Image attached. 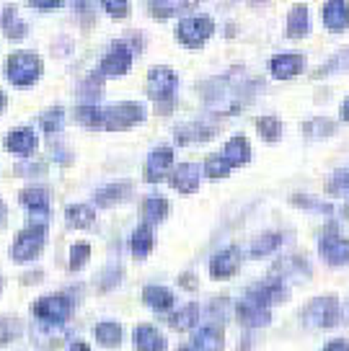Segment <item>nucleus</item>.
I'll return each mask as SVG.
<instances>
[{
    "mask_svg": "<svg viewBox=\"0 0 349 351\" xmlns=\"http://www.w3.org/2000/svg\"><path fill=\"white\" fill-rule=\"evenodd\" d=\"M73 117L80 127H88V130H104L106 127V109H98L93 104H83L73 111Z\"/></svg>",
    "mask_w": 349,
    "mask_h": 351,
    "instance_id": "27",
    "label": "nucleus"
},
{
    "mask_svg": "<svg viewBox=\"0 0 349 351\" xmlns=\"http://www.w3.org/2000/svg\"><path fill=\"white\" fill-rule=\"evenodd\" d=\"M0 29H3L5 36L13 39V42H19V39H23V36L29 34V26L16 16V8H13V5L3 8V13H0Z\"/></svg>",
    "mask_w": 349,
    "mask_h": 351,
    "instance_id": "30",
    "label": "nucleus"
},
{
    "mask_svg": "<svg viewBox=\"0 0 349 351\" xmlns=\"http://www.w3.org/2000/svg\"><path fill=\"white\" fill-rule=\"evenodd\" d=\"M91 258V245L88 243H76L70 245V271H80L86 261Z\"/></svg>",
    "mask_w": 349,
    "mask_h": 351,
    "instance_id": "39",
    "label": "nucleus"
},
{
    "mask_svg": "<svg viewBox=\"0 0 349 351\" xmlns=\"http://www.w3.org/2000/svg\"><path fill=\"white\" fill-rule=\"evenodd\" d=\"M5 75L16 88H32L42 77V60L32 49L11 52V57L5 60Z\"/></svg>",
    "mask_w": 349,
    "mask_h": 351,
    "instance_id": "2",
    "label": "nucleus"
},
{
    "mask_svg": "<svg viewBox=\"0 0 349 351\" xmlns=\"http://www.w3.org/2000/svg\"><path fill=\"white\" fill-rule=\"evenodd\" d=\"M259 90V83L251 80L243 70H230L225 75L212 77L202 86V96L207 104L210 111L230 117V114H238L254 101Z\"/></svg>",
    "mask_w": 349,
    "mask_h": 351,
    "instance_id": "1",
    "label": "nucleus"
},
{
    "mask_svg": "<svg viewBox=\"0 0 349 351\" xmlns=\"http://www.w3.org/2000/svg\"><path fill=\"white\" fill-rule=\"evenodd\" d=\"M256 130L262 134V140L277 143V140L282 137V121L277 119V117H262V119L256 121Z\"/></svg>",
    "mask_w": 349,
    "mask_h": 351,
    "instance_id": "35",
    "label": "nucleus"
},
{
    "mask_svg": "<svg viewBox=\"0 0 349 351\" xmlns=\"http://www.w3.org/2000/svg\"><path fill=\"white\" fill-rule=\"evenodd\" d=\"M228 173H230V163L223 155H207V160H205V176L207 178L220 181V178H225Z\"/></svg>",
    "mask_w": 349,
    "mask_h": 351,
    "instance_id": "36",
    "label": "nucleus"
},
{
    "mask_svg": "<svg viewBox=\"0 0 349 351\" xmlns=\"http://www.w3.org/2000/svg\"><path fill=\"white\" fill-rule=\"evenodd\" d=\"M171 165H174V150L171 147H155L153 153L148 155V163H145V181L148 184L164 181L171 171Z\"/></svg>",
    "mask_w": 349,
    "mask_h": 351,
    "instance_id": "13",
    "label": "nucleus"
},
{
    "mask_svg": "<svg viewBox=\"0 0 349 351\" xmlns=\"http://www.w3.org/2000/svg\"><path fill=\"white\" fill-rule=\"evenodd\" d=\"M63 124H65V111L60 109V106H52V109H47L42 114V130L47 134H57V132L63 130Z\"/></svg>",
    "mask_w": 349,
    "mask_h": 351,
    "instance_id": "37",
    "label": "nucleus"
},
{
    "mask_svg": "<svg viewBox=\"0 0 349 351\" xmlns=\"http://www.w3.org/2000/svg\"><path fill=\"white\" fill-rule=\"evenodd\" d=\"M0 292H3V276H0Z\"/></svg>",
    "mask_w": 349,
    "mask_h": 351,
    "instance_id": "54",
    "label": "nucleus"
},
{
    "mask_svg": "<svg viewBox=\"0 0 349 351\" xmlns=\"http://www.w3.org/2000/svg\"><path fill=\"white\" fill-rule=\"evenodd\" d=\"M19 199H21L23 207L32 212L34 225H47V222H44V219L49 217V194H47V189H42V186L23 189Z\"/></svg>",
    "mask_w": 349,
    "mask_h": 351,
    "instance_id": "12",
    "label": "nucleus"
},
{
    "mask_svg": "<svg viewBox=\"0 0 349 351\" xmlns=\"http://www.w3.org/2000/svg\"><path fill=\"white\" fill-rule=\"evenodd\" d=\"M303 130H306V134H311V137H316V130H321V137H326L328 132H334V124L324 119H313L311 124H306Z\"/></svg>",
    "mask_w": 349,
    "mask_h": 351,
    "instance_id": "44",
    "label": "nucleus"
},
{
    "mask_svg": "<svg viewBox=\"0 0 349 351\" xmlns=\"http://www.w3.org/2000/svg\"><path fill=\"white\" fill-rule=\"evenodd\" d=\"M34 318L44 326H63L73 315V300L67 295H47L39 297L32 307Z\"/></svg>",
    "mask_w": 349,
    "mask_h": 351,
    "instance_id": "3",
    "label": "nucleus"
},
{
    "mask_svg": "<svg viewBox=\"0 0 349 351\" xmlns=\"http://www.w3.org/2000/svg\"><path fill=\"white\" fill-rule=\"evenodd\" d=\"M29 5L36 8V11H55V8H63V3H60V0H32Z\"/></svg>",
    "mask_w": 349,
    "mask_h": 351,
    "instance_id": "46",
    "label": "nucleus"
},
{
    "mask_svg": "<svg viewBox=\"0 0 349 351\" xmlns=\"http://www.w3.org/2000/svg\"><path fill=\"white\" fill-rule=\"evenodd\" d=\"M36 132L32 127H19V130L8 132L5 137V150L16 155H32L36 150Z\"/></svg>",
    "mask_w": 349,
    "mask_h": 351,
    "instance_id": "20",
    "label": "nucleus"
},
{
    "mask_svg": "<svg viewBox=\"0 0 349 351\" xmlns=\"http://www.w3.org/2000/svg\"><path fill=\"white\" fill-rule=\"evenodd\" d=\"M171 186L181 194H194L199 189V165L196 163H181L179 168H174L171 173Z\"/></svg>",
    "mask_w": 349,
    "mask_h": 351,
    "instance_id": "19",
    "label": "nucleus"
},
{
    "mask_svg": "<svg viewBox=\"0 0 349 351\" xmlns=\"http://www.w3.org/2000/svg\"><path fill=\"white\" fill-rule=\"evenodd\" d=\"M181 285H184L186 289H194V287H196L194 274H184V276H181Z\"/></svg>",
    "mask_w": 349,
    "mask_h": 351,
    "instance_id": "50",
    "label": "nucleus"
},
{
    "mask_svg": "<svg viewBox=\"0 0 349 351\" xmlns=\"http://www.w3.org/2000/svg\"><path fill=\"white\" fill-rule=\"evenodd\" d=\"M324 351H349V341L344 339H334V341H328L326 343V349Z\"/></svg>",
    "mask_w": 349,
    "mask_h": 351,
    "instance_id": "47",
    "label": "nucleus"
},
{
    "mask_svg": "<svg viewBox=\"0 0 349 351\" xmlns=\"http://www.w3.org/2000/svg\"><path fill=\"white\" fill-rule=\"evenodd\" d=\"M223 158L230 163V168L246 165L249 160H251V145H249V140H246L243 134H236V137H230L228 145H225Z\"/></svg>",
    "mask_w": 349,
    "mask_h": 351,
    "instance_id": "21",
    "label": "nucleus"
},
{
    "mask_svg": "<svg viewBox=\"0 0 349 351\" xmlns=\"http://www.w3.org/2000/svg\"><path fill=\"white\" fill-rule=\"evenodd\" d=\"M8 225V207H5V202H0V230Z\"/></svg>",
    "mask_w": 349,
    "mask_h": 351,
    "instance_id": "49",
    "label": "nucleus"
},
{
    "mask_svg": "<svg viewBox=\"0 0 349 351\" xmlns=\"http://www.w3.org/2000/svg\"><path fill=\"white\" fill-rule=\"evenodd\" d=\"M67 228H78V230H88L96 225V209L88 204H70L65 209Z\"/></svg>",
    "mask_w": 349,
    "mask_h": 351,
    "instance_id": "25",
    "label": "nucleus"
},
{
    "mask_svg": "<svg viewBox=\"0 0 349 351\" xmlns=\"http://www.w3.org/2000/svg\"><path fill=\"white\" fill-rule=\"evenodd\" d=\"M142 119H145V106L142 104H137V101H122V104H114V106L106 109V127L104 130L124 132L137 127Z\"/></svg>",
    "mask_w": 349,
    "mask_h": 351,
    "instance_id": "7",
    "label": "nucleus"
},
{
    "mask_svg": "<svg viewBox=\"0 0 349 351\" xmlns=\"http://www.w3.org/2000/svg\"><path fill=\"white\" fill-rule=\"evenodd\" d=\"M341 119H347L349 121V99L341 104Z\"/></svg>",
    "mask_w": 349,
    "mask_h": 351,
    "instance_id": "51",
    "label": "nucleus"
},
{
    "mask_svg": "<svg viewBox=\"0 0 349 351\" xmlns=\"http://www.w3.org/2000/svg\"><path fill=\"white\" fill-rule=\"evenodd\" d=\"M236 315L246 328H262V326H269V320H272V313L267 307L251 302V300H240L236 307Z\"/></svg>",
    "mask_w": 349,
    "mask_h": 351,
    "instance_id": "16",
    "label": "nucleus"
},
{
    "mask_svg": "<svg viewBox=\"0 0 349 351\" xmlns=\"http://www.w3.org/2000/svg\"><path fill=\"white\" fill-rule=\"evenodd\" d=\"M215 134H218V127H215V124H207V121H189V124L176 130V143L179 145L207 143Z\"/></svg>",
    "mask_w": 349,
    "mask_h": 351,
    "instance_id": "17",
    "label": "nucleus"
},
{
    "mask_svg": "<svg viewBox=\"0 0 349 351\" xmlns=\"http://www.w3.org/2000/svg\"><path fill=\"white\" fill-rule=\"evenodd\" d=\"M67 351H91V346H88L86 341L76 339V341H70V346H67Z\"/></svg>",
    "mask_w": 349,
    "mask_h": 351,
    "instance_id": "48",
    "label": "nucleus"
},
{
    "mask_svg": "<svg viewBox=\"0 0 349 351\" xmlns=\"http://www.w3.org/2000/svg\"><path fill=\"white\" fill-rule=\"evenodd\" d=\"M168 323H171V328H176V330L194 328L196 323H199V305H196V302H189V305H184L179 313H174V315L168 318Z\"/></svg>",
    "mask_w": 349,
    "mask_h": 351,
    "instance_id": "32",
    "label": "nucleus"
},
{
    "mask_svg": "<svg viewBox=\"0 0 349 351\" xmlns=\"http://www.w3.org/2000/svg\"><path fill=\"white\" fill-rule=\"evenodd\" d=\"M318 253H321V258L326 263H331V266L349 263V238L326 232V235L321 238V243H318Z\"/></svg>",
    "mask_w": 349,
    "mask_h": 351,
    "instance_id": "11",
    "label": "nucleus"
},
{
    "mask_svg": "<svg viewBox=\"0 0 349 351\" xmlns=\"http://www.w3.org/2000/svg\"><path fill=\"white\" fill-rule=\"evenodd\" d=\"M246 300H251V302L269 310L272 305H280V302L287 300V287H284L280 279H269V282H262V285L251 287Z\"/></svg>",
    "mask_w": 349,
    "mask_h": 351,
    "instance_id": "10",
    "label": "nucleus"
},
{
    "mask_svg": "<svg viewBox=\"0 0 349 351\" xmlns=\"http://www.w3.org/2000/svg\"><path fill=\"white\" fill-rule=\"evenodd\" d=\"M93 336L101 346H106V349H117L122 343V326L117 320H101L93 330Z\"/></svg>",
    "mask_w": 349,
    "mask_h": 351,
    "instance_id": "31",
    "label": "nucleus"
},
{
    "mask_svg": "<svg viewBox=\"0 0 349 351\" xmlns=\"http://www.w3.org/2000/svg\"><path fill=\"white\" fill-rule=\"evenodd\" d=\"M132 341H135V351H168L166 336L155 326H148V323L135 328Z\"/></svg>",
    "mask_w": 349,
    "mask_h": 351,
    "instance_id": "15",
    "label": "nucleus"
},
{
    "mask_svg": "<svg viewBox=\"0 0 349 351\" xmlns=\"http://www.w3.org/2000/svg\"><path fill=\"white\" fill-rule=\"evenodd\" d=\"M293 204L306 207V209H318V212H331V204H326V202H316L313 197H293Z\"/></svg>",
    "mask_w": 349,
    "mask_h": 351,
    "instance_id": "43",
    "label": "nucleus"
},
{
    "mask_svg": "<svg viewBox=\"0 0 349 351\" xmlns=\"http://www.w3.org/2000/svg\"><path fill=\"white\" fill-rule=\"evenodd\" d=\"M44 243H47V225H29V228H23L19 235H16V241L11 245V258L16 263H26V261H34L39 253H42Z\"/></svg>",
    "mask_w": 349,
    "mask_h": 351,
    "instance_id": "4",
    "label": "nucleus"
},
{
    "mask_svg": "<svg viewBox=\"0 0 349 351\" xmlns=\"http://www.w3.org/2000/svg\"><path fill=\"white\" fill-rule=\"evenodd\" d=\"M166 215H168L166 197H161V194L145 197V202H142V219H145V225H158V222L166 219Z\"/></svg>",
    "mask_w": 349,
    "mask_h": 351,
    "instance_id": "29",
    "label": "nucleus"
},
{
    "mask_svg": "<svg viewBox=\"0 0 349 351\" xmlns=\"http://www.w3.org/2000/svg\"><path fill=\"white\" fill-rule=\"evenodd\" d=\"M192 8H196V3H166V0L148 3V11L155 19H171V16H179V13L184 11H192Z\"/></svg>",
    "mask_w": 349,
    "mask_h": 351,
    "instance_id": "33",
    "label": "nucleus"
},
{
    "mask_svg": "<svg viewBox=\"0 0 349 351\" xmlns=\"http://www.w3.org/2000/svg\"><path fill=\"white\" fill-rule=\"evenodd\" d=\"M228 315V300H212V305H210V318L220 323V320H225Z\"/></svg>",
    "mask_w": 349,
    "mask_h": 351,
    "instance_id": "45",
    "label": "nucleus"
},
{
    "mask_svg": "<svg viewBox=\"0 0 349 351\" xmlns=\"http://www.w3.org/2000/svg\"><path fill=\"white\" fill-rule=\"evenodd\" d=\"M153 245H155L153 228L142 222L140 228H135V232L130 235V251H132V256H135V258H145L148 253L153 251Z\"/></svg>",
    "mask_w": 349,
    "mask_h": 351,
    "instance_id": "24",
    "label": "nucleus"
},
{
    "mask_svg": "<svg viewBox=\"0 0 349 351\" xmlns=\"http://www.w3.org/2000/svg\"><path fill=\"white\" fill-rule=\"evenodd\" d=\"M5 104H8V99H5V93H3V90H0V111L5 109Z\"/></svg>",
    "mask_w": 349,
    "mask_h": 351,
    "instance_id": "52",
    "label": "nucleus"
},
{
    "mask_svg": "<svg viewBox=\"0 0 349 351\" xmlns=\"http://www.w3.org/2000/svg\"><path fill=\"white\" fill-rule=\"evenodd\" d=\"M326 191L328 194H347L349 191V171L347 168H341V171H337V173L328 178Z\"/></svg>",
    "mask_w": 349,
    "mask_h": 351,
    "instance_id": "41",
    "label": "nucleus"
},
{
    "mask_svg": "<svg viewBox=\"0 0 349 351\" xmlns=\"http://www.w3.org/2000/svg\"><path fill=\"white\" fill-rule=\"evenodd\" d=\"M104 11L109 13L111 19H124V16H130V3L127 0H106Z\"/></svg>",
    "mask_w": 349,
    "mask_h": 351,
    "instance_id": "42",
    "label": "nucleus"
},
{
    "mask_svg": "<svg viewBox=\"0 0 349 351\" xmlns=\"http://www.w3.org/2000/svg\"><path fill=\"white\" fill-rule=\"evenodd\" d=\"M306 65V57L300 55V52H284V55H277L272 60V70L274 77H280V80H290V77L300 75V70Z\"/></svg>",
    "mask_w": 349,
    "mask_h": 351,
    "instance_id": "18",
    "label": "nucleus"
},
{
    "mask_svg": "<svg viewBox=\"0 0 349 351\" xmlns=\"http://www.w3.org/2000/svg\"><path fill=\"white\" fill-rule=\"evenodd\" d=\"M280 243H282V235L280 232H267L262 238H256L251 245V256H267V253H272L274 248H280Z\"/></svg>",
    "mask_w": 349,
    "mask_h": 351,
    "instance_id": "38",
    "label": "nucleus"
},
{
    "mask_svg": "<svg viewBox=\"0 0 349 351\" xmlns=\"http://www.w3.org/2000/svg\"><path fill=\"white\" fill-rule=\"evenodd\" d=\"M176 88H179V75H176L171 67L166 65H158V67H150V73H148V96L153 101H171L176 93Z\"/></svg>",
    "mask_w": 349,
    "mask_h": 351,
    "instance_id": "9",
    "label": "nucleus"
},
{
    "mask_svg": "<svg viewBox=\"0 0 349 351\" xmlns=\"http://www.w3.org/2000/svg\"><path fill=\"white\" fill-rule=\"evenodd\" d=\"M240 269V248L238 245H230L225 251H220L212 256L210 261V274L215 279H228Z\"/></svg>",
    "mask_w": 349,
    "mask_h": 351,
    "instance_id": "14",
    "label": "nucleus"
},
{
    "mask_svg": "<svg viewBox=\"0 0 349 351\" xmlns=\"http://www.w3.org/2000/svg\"><path fill=\"white\" fill-rule=\"evenodd\" d=\"M212 34H215V23L207 16H189L176 26V39L189 49H199Z\"/></svg>",
    "mask_w": 349,
    "mask_h": 351,
    "instance_id": "6",
    "label": "nucleus"
},
{
    "mask_svg": "<svg viewBox=\"0 0 349 351\" xmlns=\"http://www.w3.org/2000/svg\"><path fill=\"white\" fill-rule=\"evenodd\" d=\"M132 194V184H109V186H101L93 194V202H96L98 207H114V204H120L124 199Z\"/></svg>",
    "mask_w": 349,
    "mask_h": 351,
    "instance_id": "23",
    "label": "nucleus"
},
{
    "mask_svg": "<svg viewBox=\"0 0 349 351\" xmlns=\"http://www.w3.org/2000/svg\"><path fill=\"white\" fill-rule=\"evenodd\" d=\"M339 318H341V310H339V300L334 295L316 297L303 310V320L313 328H334Z\"/></svg>",
    "mask_w": 349,
    "mask_h": 351,
    "instance_id": "5",
    "label": "nucleus"
},
{
    "mask_svg": "<svg viewBox=\"0 0 349 351\" xmlns=\"http://www.w3.org/2000/svg\"><path fill=\"white\" fill-rule=\"evenodd\" d=\"M132 47L127 42H114L109 52L104 55L101 65H98V75L101 77H122L130 73L132 67Z\"/></svg>",
    "mask_w": 349,
    "mask_h": 351,
    "instance_id": "8",
    "label": "nucleus"
},
{
    "mask_svg": "<svg viewBox=\"0 0 349 351\" xmlns=\"http://www.w3.org/2000/svg\"><path fill=\"white\" fill-rule=\"evenodd\" d=\"M324 23H326L331 32H341L347 29L349 23V5L341 0H331L324 5Z\"/></svg>",
    "mask_w": 349,
    "mask_h": 351,
    "instance_id": "28",
    "label": "nucleus"
},
{
    "mask_svg": "<svg viewBox=\"0 0 349 351\" xmlns=\"http://www.w3.org/2000/svg\"><path fill=\"white\" fill-rule=\"evenodd\" d=\"M179 351H194V346H181Z\"/></svg>",
    "mask_w": 349,
    "mask_h": 351,
    "instance_id": "53",
    "label": "nucleus"
},
{
    "mask_svg": "<svg viewBox=\"0 0 349 351\" xmlns=\"http://www.w3.org/2000/svg\"><path fill=\"white\" fill-rule=\"evenodd\" d=\"M308 34V8L306 5H295L290 16H287V36L290 39H300Z\"/></svg>",
    "mask_w": 349,
    "mask_h": 351,
    "instance_id": "34",
    "label": "nucleus"
},
{
    "mask_svg": "<svg viewBox=\"0 0 349 351\" xmlns=\"http://www.w3.org/2000/svg\"><path fill=\"white\" fill-rule=\"evenodd\" d=\"M225 339L220 326H205L194 333V351H223Z\"/></svg>",
    "mask_w": 349,
    "mask_h": 351,
    "instance_id": "26",
    "label": "nucleus"
},
{
    "mask_svg": "<svg viewBox=\"0 0 349 351\" xmlns=\"http://www.w3.org/2000/svg\"><path fill=\"white\" fill-rule=\"evenodd\" d=\"M142 302L148 307H153V310H158V313H166V310L174 307V292L161 285H148L142 289Z\"/></svg>",
    "mask_w": 349,
    "mask_h": 351,
    "instance_id": "22",
    "label": "nucleus"
},
{
    "mask_svg": "<svg viewBox=\"0 0 349 351\" xmlns=\"http://www.w3.org/2000/svg\"><path fill=\"white\" fill-rule=\"evenodd\" d=\"M19 333H21V320L0 318V346H8Z\"/></svg>",
    "mask_w": 349,
    "mask_h": 351,
    "instance_id": "40",
    "label": "nucleus"
}]
</instances>
